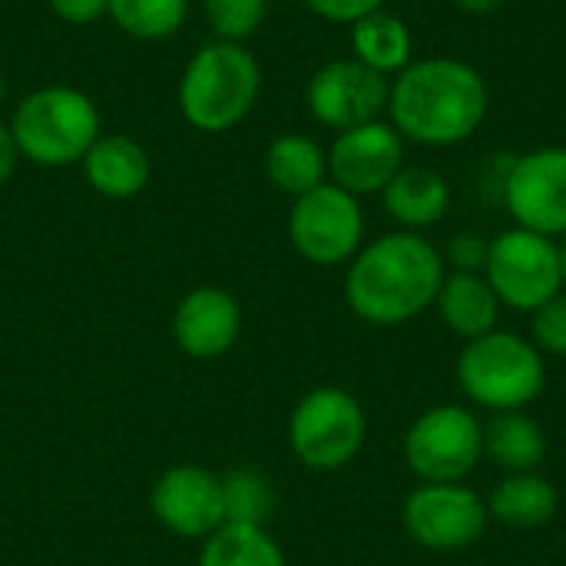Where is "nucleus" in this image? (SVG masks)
I'll return each instance as SVG.
<instances>
[{"instance_id": "39448f33", "label": "nucleus", "mask_w": 566, "mask_h": 566, "mask_svg": "<svg viewBox=\"0 0 566 566\" xmlns=\"http://www.w3.org/2000/svg\"><path fill=\"white\" fill-rule=\"evenodd\" d=\"M20 159L63 169L83 163L90 146L99 139V109L76 86L33 90L10 119Z\"/></svg>"}, {"instance_id": "aec40b11", "label": "nucleus", "mask_w": 566, "mask_h": 566, "mask_svg": "<svg viewBox=\"0 0 566 566\" xmlns=\"http://www.w3.org/2000/svg\"><path fill=\"white\" fill-rule=\"evenodd\" d=\"M415 53V36L398 13L385 7L352 23V56L381 76H398Z\"/></svg>"}, {"instance_id": "9d476101", "label": "nucleus", "mask_w": 566, "mask_h": 566, "mask_svg": "<svg viewBox=\"0 0 566 566\" xmlns=\"http://www.w3.org/2000/svg\"><path fill=\"white\" fill-rule=\"evenodd\" d=\"M408 537L434 554H454L474 547L488 531V501L461 484H418L405 497L401 511Z\"/></svg>"}, {"instance_id": "bb28decb", "label": "nucleus", "mask_w": 566, "mask_h": 566, "mask_svg": "<svg viewBox=\"0 0 566 566\" xmlns=\"http://www.w3.org/2000/svg\"><path fill=\"white\" fill-rule=\"evenodd\" d=\"M531 342L541 348V355L566 358V292L531 312Z\"/></svg>"}, {"instance_id": "0eeeda50", "label": "nucleus", "mask_w": 566, "mask_h": 566, "mask_svg": "<svg viewBox=\"0 0 566 566\" xmlns=\"http://www.w3.org/2000/svg\"><path fill=\"white\" fill-rule=\"evenodd\" d=\"M484 279L494 289L501 308L527 315L537 312L544 302L564 292L557 239L521 226L501 232L497 239H491Z\"/></svg>"}, {"instance_id": "f8f14e48", "label": "nucleus", "mask_w": 566, "mask_h": 566, "mask_svg": "<svg viewBox=\"0 0 566 566\" xmlns=\"http://www.w3.org/2000/svg\"><path fill=\"white\" fill-rule=\"evenodd\" d=\"M388 76L368 70L355 56L332 60L312 73L305 86V106L312 119L342 133L381 119V113L388 109Z\"/></svg>"}, {"instance_id": "b1692460", "label": "nucleus", "mask_w": 566, "mask_h": 566, "mask_svg": "<svg viewBox=\"0 0 566 566\" xmlns=\"http://www.w3.org/2000/svg\"><path fill=\"white\" fill-rule=\"evenodd\" d=\"M106 13L136 40H166L186 23L189 0H109Z\"/></svg>"}, {"instance_id": "2eb2a0df", "label": "nucleus", "mask_w": 566, "mask_h": 566, "mask_svg": "<svg viewBox=\"0 0 566 566\" xmlns=\"http://www.w3.org/2000/svg\"><path fill=\"white\" fill-rule=\"evenodd\" d=\"M239 332H242V308L235 295L219 285L192 289L172 312V338L196 361H212L232 352Z\"/></svg>"}, {"instance_id": "412c9836", "label": "nucleus", "mask_w": 566, "mask_h": 566, "mask_svg": "<svg viewBox=\"0 0 566 566\" xmlns=\"http://www.w3.org/2000/svg\"><path fill=\"white\" fill-rule=\"evenodd\" d=\"M557 488L531 471V474H507L488 497V514L507 527L517 531H534L544 527L554 514H557Z\"/></svg>"}, {"instance_id": "7c9ffc66", "label": "nucleus", "mask_w": 566, "mask_h": 566, "mask_svg": "<svg viewBox=\"0 0 566 566\" xmlns=\"http://www.w3.org/2000/svg\"><path fill=\"white\" fill-rule=\"evenodd\" d=\"M17 163H20V149H17L13 129L7 123H0V186L13 176Z\"/></svg>"}, {"instance_id": "7ed1b4c3", "label": "nucleus", "mask_w": 566, "mask_h": 566, "mask_svg": "<svg viewBox=\"0 0 566 566\" xmlns=\"http://www.w3.org/2000/svg\"><path fill=\"white\" fill-rule=\"evenodd\" d=\"M262 90L259 60L242 43H206L179 80V109L199 133H226L242 123Z\"/></svg>"}, {"instance_id": "a878e982", "label": "nucleus", "mask_w": 566, "mask_h": 566, "mask_svg": "<svg viewBox=\"0 0 566 566\" xmlns=\"http://www.w3.org/2000/svg\"><path fill=\"white\" fill-rule=\"evenodd\" d=\"M202 13L219 40L242 43L262 27L269 0H202Z\"/></svg>"}, {"instance_id": "6e6552de", "label": "nucleus", "mask_w": 566, "mask_h": 566, "mask_svg": "<svg viewBox=\"0 0 566 566\" xmlns=\"http://www.w3.org/2000/svg\"><path fill=\"white\" fill-rule=\"evenodd\" d=\"M484 458V424L464 405L428 408L405 434V461L421 484H461Z\"/></svg>"}, {"instance_id": "393cba45", "label": "nucleus", "mask_w": 566, "mask_h": 566, "mask_svg": "<svg viewBox=\"0 0 566 566\" xmlns=\"http://www.w3.org/2000/svg\"><path fill=\"white\" fill-rule=\"evenodd\" d=\"M222 501H226V524L265 527L275 511V488L265 474L252 468H239L222 474Z\"/></svg>"}, {"instance_id": "9b49d317", "label": "nucleus", "mask_w": 566, "mask_h": 566, "mask_svg": "<svg viewBox=\"0 0 566 566\" xmlns=\"http://www.w3.org/2000/svg\"><path fill=\"white\" fill-rule=\"evenodd\" d=\"M501 196L521 229L564 239L566 235V146H541L511 159Z\"/></svg>"}, {"instance_id": "ddd939ff", "label": "nucleus", "mask_w": 566, "mask_h": 566, "mask_svg": "<svg viewBox=\"0 0 566 566\" xmlns=\"http://www.w3.org/2000/svg\"><path fill=\"white\" fill-rule=\"evenodd\" d=\"M153 517L176 537L206 541L226 524L222 474L199 464H176L149 491Z\"/></svg>"}, {"instance_id": "4468645a", "label": "nucleus", "mask_w": 566, "mask_h": 566, "mask_svg": "<svg viewBox=\"0 0 566 566\" xmlns=\"http://www.w3.org/2000/svg\"><path fill=\"white\" fill-rule=\"evenodd\" d=\"M405 139L388 119L342 129L328 149V176L352 196L381 192L405 166Z\"/></svg>"}, {"instance_id": "423d86ee", "label": "nucleus", "mask_w": 566, "mask_h": 566, "mask_svg": "<svg viewBox=\"0 0 566 566\" xmlns=\"http://www.w3.org/2000/svg\"><path fill=\"white\" fill-rule=\"evenodd\" d=\"M368 438L361 401L335 385L308 391L289 418L292 454L312 471H338L352 464Z\"/></svg>"}, {"instance_id": "c85d7f7f", "label": "nucleus", "mask_w": 566, "mask_h": 566, "mask_svg": "<svg viewBox=\"0 0 566 566\" xmlns=\"http://www.w3.org/2000/svg\"><path fill=\"white\" fill-rule=\"evenodd\" d=\"M305 7L312 13H318L322 20H332V23H358L361 17L375 13L385 7V0H305Z\"/></svg>"}, {"instance_id": "1a4fd4ad", "label": "nucleus", "mask_w": 566, "mask_h": 566, "mask_svg": "<svg viewBox=\"0 0 566 566\" xmlns=\"http://www.w3.org/2000/svg\"><path fill=\"white\" fill-rule=\"evenodd\" d=\"M289 239L312 265L332 269L352 262L365 245V212L358 196L335 182H322L298 196L289 212Z\"/></svg>"}, {"instance_id": "5701e85b", "label": "nucleus", "mask_w": 566, "mask_h": 566, "mask_svg": "<svg viewBox=\"0 0 566 566\" xmlns=\"http://www.w3.org/2000/svg\"><path fill=\"white\" fill-rule=\"evenodd\" d=\"M196 566H285V554L265 527L222 524L202 541Z\"/></svg>"}, {"instance_id": "4be33fe9", "label": "nucleus", "mask_w": 566, "mask_h": 566, "mask_svg": "<svg viewBox=\"0 0 566 566\" xmlns=\"http://www.w3.org/2000/svg\"><path fill=\"white\" fill-rule=\"evenodd\" d=\"M265 176L285 196H305L328 182V153L302 133H285L272 139L265 153Z\"/></svg>"}, {"instance_id": "c756f323", "label": "nucleus", "mask_w": 566, "mask_h": 566, "mask_svg": "<svg viewBox=\"0 0 566 566\" xmlns=\"http://www.w3.org/2000/svg\"><path fill=\"white\" fill-rule=\"evenodd\" d=\"M109 0H50V10L66 23H96L106 13Z\"/></svg>"}, {"instance_id": "20e7f679", "label": "nucleus", "mask_w": 566, "mask_h": 566, "mask_svg": "<svg viewBox=\"0 0 566 566\" xmlns=\"http://www.w3.org/2000/svg\"><path fill=\"white\" fill-rule=\"evenodd\" d=\"M458 385L478 408L524 411L547 388V365L541 348L514 332H488L464 345L458 358Z\"/></svg>"}, {"instance_id": "f3484780", "label": "nucleus", "mask_w": 566, "mask_h": 566, "mask_svg": "<svg viewBox=\"0 0 566 566\" xmlns=\"http://www.w3.org/2000/svg\"><path fill=\"white\" fill-rule=\"evenodd\" d=\"M385 212L408 232L438 226L451 209V186L428 166H401V172L381 189Z\"/></svg>"}, {"instance_id": "f03ea898", "label": "nucleus", "mask_w": 566, "mask_h": 566, "mask_svg": "<svg viewBox=\"0 0 566 566\" xmlns=\"http://www.w3.org/2000/svg\"><path fill=\"white\" fill-rule=\"evenodd\" d=\"M444 255L421 232H388L361 245L345 272L348 308L378 328H395L438 302L444 285Z\"/></svg>"}, {"instance_id": "a211bd4d", "label": "nucleus", "mask_w": 566, "mask_h": 566, "mask_svg": "<svg viewBox=\"0 0 566 566\" xmlns=\"http://www.w3.org/2000/svg\"><path fill=\"white\" fill-rule=\"evenodd\" d=\"M434 305L441 322L464 342L494 332L501 318V302L484 272H448Z\"/></svg>"}, {"instance_id": "2f4dec72", "label": "nucleus", "mask_w": 566, "mask_h": 566, "mask_svg": "<svg viewBox=\"0 0 566 566\" xmlns=\"http://www.w3.org/2000/svg\"><path fill=\"white\" fill-rule=\"evenodd\" d=\"M461 13H471V17H484V13H494L504 7V0H451Z\"/></svg>"}, {"instance_id": "6ab92c4d", "label": "nucleus", "mask_w": 566, "mask_h": 566, "mask_svg": "<svg viewBox=\"0 0 566 566\" xmlns=\"http://www.w3.org/2000/svg\"><path fill=\"white\" fill-rule=\"evenodd\" d=\"M484 454L507 474H531L547 458V434L527 411H497L484 424Z\"/></svg>"}, {"instance_id": "473e14b6", "label": "nucleus", "mask_w": 566, "mask_h": 566, "mask_svg": "<svg viewBox=\"0 0 566 566\" xmlns=\"http://www.w3.org/2000/svg\"><path fill=\"white\" fill-rule=\"evenodd\" d=\"M557 249H560V275H564V292H566V235L557 239Z\"/></svg>"}, {"instance_id": "f257e3e1", "label": "nucleus", "mask_w": 566, "mask_h": 566, "mask_svg": "<svg viewBox=\"0 0 566 566\" xmlns=\"http://www.w3.org/2000/svg\"><path fill=\"white\" fill-rule=\"evenodd\" d=\"M385 113L405 143L448 149L461 146L484 126L491 113V90L464 60H411L398 76H391Z\"/></svg>"}, {"instance_id": "cd10ccee", "label": "nucleus", "mask_w": 566, "mask_h": 566, "mask_svg": "<svg viewBox=\"0 0 566 566\" xmlns=\"http://www.w3.org/2000/svg\"><path fill=\"white\" fill-rule=\"evenodd\" d=\"M488 249L491 242L478 232H461L448 242V255L444 262L454 265V272H484L488 262Z\"/></svg>"}, {"instance_id": "72a5a7b5", "label": "nucleus", "mask_w": 566, "mask_h": 566, "mask_svg": "<svg viewBox=\"0 0 566 566\" xmlns=\"http://www.w3.org/2000/svg\"><path fill=\"white\" fill-rule=\"evenodd\" d=\"M3 99H7V80H3V73H0V106H3Z\"/></svg>"}, {"instance_id": "dca6fc26", "label": "nucleus", "mask_w": 566, "mask_h": 566, "mask_svg": "<svg viewBox=\"0 0 566 566\" xmlns=\"http://www.w3.org/2000/svg\"><path fill=\"white\" fill-rule=\"evenodd\" d=\"M83 172L93 192L106 199H133L146 189L153 166L136 139L119 133H99V139L83 156Z\"/></svg>"}]
</instances>
